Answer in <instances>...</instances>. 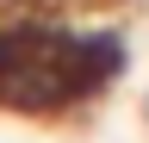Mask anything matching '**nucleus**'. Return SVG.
Here are the masks:
<instances>
[{
	"instance_id": "obj_1",
	"label": "nucleus",
	"mask_w": 149,
	"mask_h": 143,
	"mask_svg": "<svg viewBox=\"0 0 149 143\" xmlns=\"http://www.w3.org/2000/svg\"><path fill=\"white\" fill-rule=\"evenodd\" d=\"M130 68V44L112 19H62L19 6L0 19V112L74 118L100 106Z\"/></svg>"
},
{
	"instance_id": "obj_2",
	"label": "nucleus",
	"mask_w": 149,
	"mask_h": 143,
	"mask_svg": "<svg viewBox=\"0 0 149 143\" xmlns=\"http://www.w3.org/2000/svg\"><path fill=\"white\" fill-rule=\"evenodd\" d=\"M19 6H37V0H0V13H19Z\"/></svg>"
}]
</instances>
